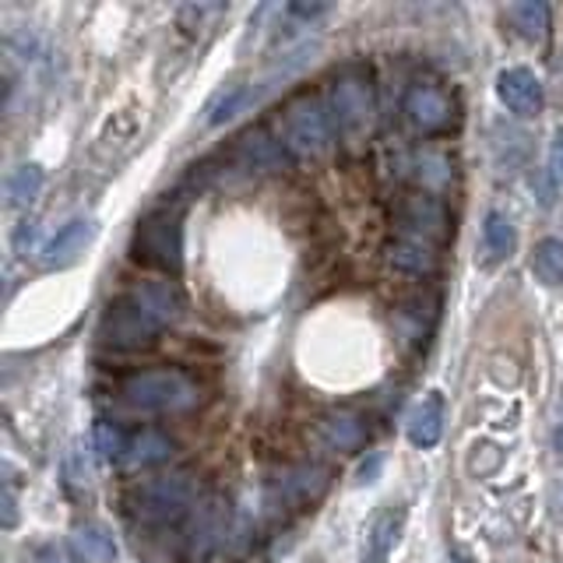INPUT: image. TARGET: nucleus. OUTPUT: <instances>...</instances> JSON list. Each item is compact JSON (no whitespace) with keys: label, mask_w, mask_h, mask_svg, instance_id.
<instances>
[{"label":"nucleus","mask_w":563,"mask_h":563,"mask_svg":"<svg viewBox=\"0 0 563 563\" xmlns=\"http://www.w3.org/2000/svg\"><path fill=\"white\" fill-rule=\"evenodd\" d=\"M33 563H67L61 553H57V550H50V546H47V550H39V556L33 560Z\"/></svg>","instance_id":"nucleus-30"},{"label":"nucleus","mask_w":563,"mask_h":563,"mask_svg":"<svg viewBox=\"0 0 563 563\" xmlns=\"http://www.w3.org/2000/svg\"><path fill=\"white\" fill-rule=\"evenodd\" d=\"M42 166H36V162H25V166H18L11 176H8V204L11 209H22V204H28L36 195H39V187H42Z\"/></svg>","instance_id":"nucleus-25"},{"label":"nucleus","mask_w":563,"mask_h":563,"mask_svg":"<svg viewBox=\"0 0 563 563\" xmlns=\"http://www.w3.org/2000/svg\"><path fill=\"white\" fill-rule=\"evenodd\" d=\"M398 536H402V511H380L374 514L363 542V563H388L391 550L398 546Z\"/></svg>","instance_id":"nucleus-15"},{"label":"nucleus","mask_w":563,"mask_h":563,"mask_svg":"<svg viewBox=\"0 0 563 563\" xmlns=\"http://www.w3.org/2000/svg\"><path fill=\"white\" fill-rule=\"evenodd\" d=\"M388 264L405 275H426V272H434L437 254L423 240H416V236H409V240H395L388 247Z\"/></svg>","instance_id":"nucleus-23"},{"label":"nucleus","mask_w":563,"mask_h":563,"mask_svg":"<svg viewBox=\"0 0 563 563\" xmlns=\"http://www.w3.org/2000/svg\"><path fill=\"white\" fill-rule=\"evenodd\" d=\"M159 328L162 324L155 317H148L141 303L135 296H124L116 300L107 314H102L99 324V342L110 346V349H124V352H135V349H148L159 342Z\"/></svg>","instance_id":"nucleus-6"},{"label":"nucleus","mask_w":563,"mask_h":563,"mask_svg":"<svg viewBox=\"0 0 563 563\" xmlns=\"http://www.w3.org/2000/svg\"><path fill=\"white\" fill-rule=\"evenodd\" d=\"M324 490H328V468L321 465L289 468L286 476L278 479V493L289 508H306V503H314Z\"/></svg>","instance_id":"nucleus-14"},{"label":"nucleus","mask_w":563,"mask_h":563,"mask_svg":"<svg viewBox=\"0 0 563 563\" xmlns=\"http://www.w3.org/2000/svg\"><path fill=\"white\" fill-rule=\"evenodd\" d=\"M550 162H553V173H556V180H563V130H556V138H553V148H550Z\"/></svg>","instance_id":"nucleus-28"},{"label":"nucleus","mask_w":563,"mask_h":563,"mask_svg":"<svg viewBox=\"0 0 563 563\" xmlns=\"http://www.w3.org/2000/svg\"><path fill=\"white\" fill-rule=\"evenodd\" d=\"M514 250H517V229L511 226V218L500 212H490L483 222V261L500 264V261H508Z\"/></svg>","instance_id":"nucleus-20"},{"label":"nucleus","mask_w":563,"mask_h":563,"mask_svg":"<svg viewBox=\"0 0 563 563\" xmlns=\"http://www.w3.org/2000/svg\"><path fill=\"white\" fill-rule=\"evenodd\" d=\"M67 546L82 563H113L116 560V539H113V531L102 525H78L71 531Z\"/></svg>","instance_id":"nucleus-17"},{"label":"nucleus","mask_w":563,"mask_h":563,"mask_svg":"<svg viewBox=\"0 0 563 563\" xmlns=\"http://www.w3.org/2000/svg\"><path fill=\"white\" fill-rule=\"evenodd\" d=\"M121 398L138 412H187L198 405V384L184 370L155 366L130 374L121 384Z\"/></svg>","instance_id":"nucleus-2"},{"label":"nucleus","mask_w":563,"mask_h":563,"mask_svg":"<svg viewBox=\"0 0 563 563\" xmlns=\"http://www.w3.org/2000/svg\"><path fill=\"white\" fill-rule=\"evenodd\" d=\"M173 454V440L155 434V429H145V434L130 437L127 443V454L121 458V465L130 468V472H141V468H152V465H162L166 458Z\"/></svg>","instance_id":"nucleus-19"},{"label":"nucleus","mask_w":563,"mask_h":563,"mask_svg":"<svg viewBox=\"0 0 563 563\" xmlns=\"http://www.w3.org/2000/svg\"><path fill=\"white\" fill-rule=\"evenodd\" d=\"M402 110L409 116V124L423 130V135H440V130H448L454 121L451 99L437 85H412L402 99Z\"/></svg>","instance_id":"nucleus-8"},{"label":"nucleus","mask_w":563,"mask_h":563,"mask_svg":"<svg viewBox=\"0 0 563 563\" xmlns=\"http://www.w3.org/2000/svg\"><path fill=\"white\" fill-rule=\"evenodd\" d=\"M130 258L145 268L176 278L184 272V209L180 204H159L148 212L135 236H130Z\"/></svg>","instance_id":"nucleus-1"},{"label":"nucleus","mask_w":563,"mask_h":563,"mask_svg":"<svg viewBox=\"0 0 563 563\" xmlns=\"http://www.w3.org/2000/svg\"><path fill=\"white\" fill-rule=\"evenodd\" d=\"M380 465H384V458H380V454H370L366 462L360 465V479H366V483H370V479H377L374 472H380Z\"/></svg>","instance_id":"nucleus-29"},{"label":"nucleus","mask_w":563,"mask_h":563,"mask_svg":"<svg viewBox=\"0 0 563 563\" xmlns=\"http://www.w3.org/2000/svg\"><path fill=\"white\" fill-rule=\"evenodd\" d=\"M14 525V497H11V490H4V528H11Z\"/></svg>","instance_id":"nucleus-31"},{"label":"nucleus","mask_w":563,"mask_h":563,"mask_svg":"<svg viewBox=\"0 0 563 563\" xmlns=\"http://www.w3.org/2000/svg\"><path fill=\"white\" fill-rule=\"evenodd\" d=\"M531 272L542 286H563V240L560 236H546L531 250Z\"/></svg>","instance_id":"nucleus-24"},{"label":"nucleus","mask_w":563,"mask_h":563,"mask_svg":"<svg viewBox=\"0 0 563 563\" xmlns=\"http://www.w3.org/2000/svg\"><path fill=\"white\" fill-rule=\"evenodd\" d=\"M402 222L423 243L448 236V212H443V204L437 198H423V195L409 198V204L402 209Z\"/></svg>","instance_id":"nucleus-13"},{"label":"nucleus","mask_w":563,"mask_h":563,"mask_svg":"<svg viewBox=\"0 0 563 563\" xmlns=\"http://www.w3.org/2000/svg\"><path fill=\"white\" fill-rule=\"evenodd\" d=\"M268 92H272V82H250V85H236V88H229V92L222 96V99L215 102V107H212L209 124H212V127L229 124L233 116H240V113H247V110H254L258 102L268 99Z\"/></svg>","instance_id":"nucleus-16"},{"label":"nucleus","mask_w":563,"mask_h":563,"mask_svg":"<svg viewBox=\"0 0 563 563\" xmlns=\"http://www.w3.org/2000/svg\"><path fill=\"white\" fill-rule=\"evenodd\" d=\"M127 443H130V437L116 423H110V420H99L96 423V429H92V448H96V454L102 458V462H121V458L127 454Z\"/></svg>","instance_id":"nucleus-26"},{"label":"nucleus","mask_w":563,"mask_h":563,"mask_svg":"<svg viewBox=\"0 0 563 563\" xmlns=\"http://www.w3.org/2000/svg\"><path fill=\"white\" fill-rule=\"evenodd\" d=\"M443 420H448V405H443L440 391H429L423 402L409 412V426L405 434L416 448H437V440L443 434Z\"/></svg>","instance_id":"nucleus-12"},{"label":"nucleus","mask_w":563,"mask_h":563,"mask_svg":"<svg viewBox=\"0 0 563 563\" xmlns=\"http://www.w3.org/2000/svg\"><path fill=\"white\" fill-rule=\"evenodd\" d=\"M286 11L300 22H314V18H321V14H331L335 8L331 4H289Z\"/></svg>","instance_id":"nucleus-27"},{"label":"nucleus","mask_w":563,"mask_h":563,"mask_svg":"<svg viewBox=\"0 0 563 563\" xmlns=\"http://www.w3.org/2000/svg\"><path fill=\"white\" fill-rule=\"evenodd\" d=\"M451 563H472V560H468V553H462V550H458V553H454V560H451Z\"/></svg>","instance_id":"nucleus-32"},{"label":"nucleus","mask_w":563,"mask_h":563,"mask_svg":"<svg viewBox=\"0 0 563 563\" xmlns=\"http://www.w3.org/2000/svg\"><path fill=\"white\" fill-rule=\"evenodd\" d=\"M497 96L514 116H539L546 110V88L536 71L528 67H503L497 74Z\"/></svg>","instance_id":"nucleus-9"},{"label":"nucleus","mask_w":563,"mask_h":563,"mask_svg":"<svg viewBox=\"0 0 563 563\" xmlns=\"http://www.w3.org/2000/svg\"><path fill=\"white\" fill-rule=\"evenodd\" d=\"M198 503V479L190 472H173L145 483L138 493H130V514L148 528H173L184 525V517Z\"/></svg>","instance_id":"nucleus-3"},{"label":"nucleus","mask_w":563,"mask_h":563,"mask_svg":"<svg viewBox=\"0 0 563 563\" xmlns=\"http://www.w3.org/2000/svg\"><path fill=\"white\" fill-rule=\"evenodd\" d=\"M233 159L236 166L247 173H268L286 162V148L264 135V130H247V135H240V141L233 145Z\"/></svg>","instance_id":"nucleus-11"},{"label":"nucleus","mask_w":563,"mask_h":563,"mask_svg":"<svg viewBox=\"0 0 563 563\" xmlns=\"http://www.w3.org/2000/svg\"><path fill=\"white\" fill-rule=\"evenodd\" d=\"M321 437L335 451H355L366 440V423L352 412H335V416L321 420Z\"/></svg>","instance_id":"nucleus-21"},{"label":"nucleus","mask_w":563,"mask_h":563,"mask_svg":"<svg viewBox=\"0 0 563 563\" xmlns=\"http://www.w3.org/2000/svg\"><path fill=\"white\" fill-rule=\"evenodd\" d=\"M278 130H282V148H286L292 159H314L331 145L338 127L331 121V110L324 107L321 99L303 96L282 110Z\"/></svg>","instance_id":"nucleus-4"},{"label":"nucleus","mask_w":563,"mask_h":563,"mask_svg":"<svg viewBox=\"0 0 563 563\" xmlns=\"http://www.w3.org/2000/svg\"><path fill=\"white\" fill-rule=\"evenodd\" d=\"M229 539L226 503L218 497H204L195 503V511L184 517L180 536H176V560L180 563H204Z\"/></svg>","instance_id":"nucleus-5"},{"label":"nucleus","mask_w":563,"mask_h":563,"mask_svg":"<svg viewBox=\"0 0 563 563\" xmlns=\"http://www.w3.org/2000/svg\"><path fill=\"white\" fill-rule=\"evenodd\" d=\"M508 18H511V28L525 42H542L546 36H550V4H542V0H522V4H511Z\"/></svg>","instance_id":"nucleus-22"},{"label":"nucleus","mask_w":563,"mask_h":563,"mask_svg":"<svg viewBox=\"0 0 563 563\" xmlns=\"http://www.w3.org/2000/svg\"><path fill=\"white\" fill-rule=\"evenodd\" d=\"M135 300L141 303V310L148 317H155L159 324H173V321H180L184 314V292L180 286H176L173 278H155V282H141V286L130 292Z\"/></svg>","instance_id":"nucleus-10"},{"label":"nucleus","mask_w":563,"mask_h":563,"mask_svg":"<svg viewBox=\"0 0 563 563\" xmlns=\"http://www.w3.org/2000/svg\"><path fill=\"white\" fill-rule=\"evenodd\" d=\"M328 110H331L335 127L342 130L346 138L366 135L370 124H374V113H377L374 85H370L363 74H342V78L331 85Z\"/></svg>","instance_id":"nucleus-7"},{"label":"nucleus","mask_w":563,"mask_h":563,"mask_svg":"<svg viewBox=\"0 0 563 563\" xmlns=\"http://www.w3.org/2000/svg\"><path fill=\"white\" fill-rule=\"evenodd\" d=\"M92 240H96V222L74 218L47 243V254H42V258H47V264H67V261L78 258Z\"/></svg>","instance_id":"nucleus-18"}]
</instances>
